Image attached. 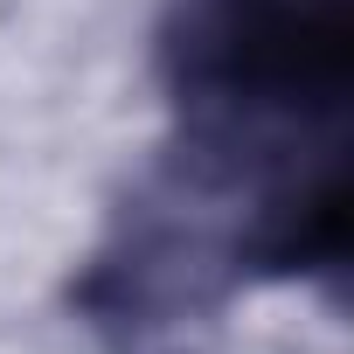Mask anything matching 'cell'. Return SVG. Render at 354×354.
<instances>
[{
    "instance_id": "6da1fadb",
    "label": "cell",
    "mask_w": 354,
    "mask_h": 354,
    "mask_svg": "<svg viewBox=\"0 0 354 354\" xmlns=\"http://www.w3.org/2000/svg\"><path fill=\"white\" fill-rule=\"evenodd\" d=\"M354 21L347 0H188L174 35L181 104L202 118V153H243L292 174L271 125H333L347 97Z\"/></svg>"
}]
</instances>
